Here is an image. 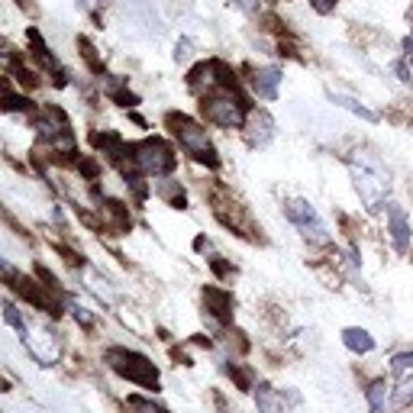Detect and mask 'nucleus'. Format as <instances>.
I'll return each instance as SVG.
<instances>
[{"mask_svg":"<svg viewBox=\"0 0 413 413\" xmlns=\"http://www.w3.org/2000/svg\"><path fill=\"white\" fill-rule=\"evenodd\" d=\"M104 365H107L116 378L136 384L142 394H159L161 390L159 365H155L149 355L136 352V349H126V345H107V349H104Z\"/></svg>","mask_w":413,"mask_h":413,"instance_id":"f257e3e1","label":"nucleus"},{"mask_svg":"<svg viewBox=\"0 0 413 413\" xmlns=\"http://www.w3.org/2000/svg\"><path fill=\"white\" fill-rule=\"evenodd\" d=\"M165 126L178 139V146L184 149V155H191L197 165H207V168H220V152H216L214 139H210L204 123H197L187 113L171 110V113H165Z\"/></svg>","mask_w":413,"mask_h":413,"instance_id":"f03ea898","label":"nucleus"},{"mask_svg":"<svg viewBox=\"0 0 413 413\" xmlns=\"http://www.w3.org/2000/svg\"><path fill=\"white\" fill-rule=\"evenodd\" d=\"M249 113H252V107H249V100H245L236 87H216V91L200 94V116H204L210 126H220V130H242Z\"/></svg>","mask_w":413,"mask_h":413,"instance_id":"7ed1b4c3","label":"nucleus"},{"mask_svg":"<svg viewBox=\"0 0 413 413\" xmlns=\"http://www.w3.org/2000/svg\"><path fill=\"white\" fill-rule=\"evenodd\" d=\"M352 168V178H355V191H359L362 204H365L368 214H378L381 207H388V191H390V178L388 171L381 168V161L368 159V155H355L349 161Z\"/></svg>","mask_w":413,"mask_h":413,"instance_id":"20e7f679","label":"nucleus"},{"mask_svg":"<svg viewBox=\"0 0 413 413\" xmlns=\"http://www.w3.org/2000/svg\"><path fill=\"white\" fill-rule=\"evenodd\" d=\"M130 161L139 175L146 178H168L178 168V152L159 136H146L139 142H130Z\"/></svg>","mask_w":413,"mask_h":413,"instance_id":"39448f33","label":"nucleus"},{"mask_svg":"<svg viewBox=\"0 0 413 413\" xmlns=\"http://www.w3.org/2000/svg\"><path fill=\"white\" fill-rule=\"evenodd\" d=\"M284 216L297 226L304 239H310V242H316V245L329 242V230H326V223L320 220V214L314 210V204H307V200H300V197L284 200Z\"/></svg>","mask_w":413,"mask_h":413,"instance_id":"423d86ee","label":"nucleus"},{"mask_svg":"<svg viewBox=\"0 0 413 413\" xmlns=\"http://www.w3.org/2000/svg\"><path fill=\"white\" fill-rule=\"evenodd\" d=\"M200 297H204V310L210 320L220 323V326H230L233 316H236V300H233V294L226 291V288L207 284L204 291H200Z\"/></svg>","mask_w":413,"mask_h":413,"instance_id":"0eeeda50","label":"nucleus"},{"mask_svg":"<svg viewBox=\"0 0 413 413\" xmlns=\"http://www.w3.org/2000/svg\"><path fill=\"white\" fill-rule=\"evenodd\" d=\"M242 132H245V142H249L252 149H265L268 142L275 139L278 123L268 110H252L249 120H245V126H242Z\"/></svg>","mask_w":413,"mask_h":413,"instance_id":"6e6552de","label":"nucleus"},{"mask_svg":"<svg viewBox=\"0 0 413 413\" xmlns=\"http://www.w3.org/2000/svg\"><path fill=\"white\" fill-rule=\"evenodd\" d=\"M220 368H223V375L233 381V388H236L239 394H252L255 384H259V375H255V368L249 365V362H242V359H223Z\"/></svg>","mask_w":413,"mask_h":413,"instance_id":"1a4fd4ad","label":"nucleus"},{"mask_svg":"<svg viewBox=\"0 0 413 413\" xmlns=\"http://www.w3.org/2000/svg\"><path fill=\"white\" fill-rule=\"evenodd\" d=\"M388 233H390V242H394V249H397L400 255L410 249V220H407L404 207L400 204H388Z\"/></svg>","mask_w":413,"mask_h":413,"instance_id":"9d476101","label":"nucleus"},{"mask_svg":"<svg viewBox=\"0 0 413 413\" xmlns=\"http://www.w3.org/2000/svg\"><path fill=\"white\" fill-rule=\"evenodd\" d=\"M249 87L259 100H275L278 87H281V68L275 65H265V68H255L252 78H249Z\"/></svg>","mask_w":413,"mask_h":413,"instance_id":"9b49d317","label":"nucleus"},{"mask_svg":"<svg viewBox=\"0 0 413 413\" xmlns=\"http://www.w3.org/2000/svg\"><path fill=\"white\" fill-rule=\"evenodd\" d=\"M252 397H255V410L259 413H288L291 410L288 400H284V394H281V388H275V384H268V381L255 384Z\"/></svg>","mask_w":413,"mask_h":413,"instance_id":"f8f14e48","label":"nucleus"},{"mask_svg":"<svg viewBox=\"0 0 413 413\" xmlns=\"http://www.w3.org/2000/svg\"><path fill=\"white\" fill-rule=\"evenodd\" d=\"M343 345L352 355H359V359H362V355L375 352V336H371L365 326H345L343 329Z\"/></svg>","mask_w":413,"mask_h":413,"instance_id":"ddd939ff","label":"nucleus"},{"mask_svg":"<svg viewBox=\"0 0 413 413\" xmlns=\"http://www.w3.org/2000/svg\"><path fill=\"white\" fill-rule=\"evenodd\" d=\"M365 400H368V410L371 413H388V400H390V388L384 378H375V381H368L365 388Z\"/></svg>","mask_w":413,"mask_h":413,"instance_id":"4468645a","label":"nucleus"},{"mask_svg":"<svg viewBox=\"0 0 413 413\" xmlns=\"http://www.w3.org/2000/svg\"><path fill=\"white\" fill-rule=\"evenodd\" d=\"M0 314H4V323H7L10 329H16L20 343H30V326H26V316H23V310H20L13 300H0Z\"/></svg>","mask_w":413,"mask_h":413,"instance_id":"2eb2a0df","label":"nucleus"},{"mask_svg":"<svg viewBox=\"0 0 413 413\" xmlns=\"http://www.w3.org/2000/svg\"><path fill=\"white\" fill-rule=\"evenodd\" d=\"M326 97L333 100L336 107L349 110V113L362 116V120H368V123H378V113H375V110H368L365 104H359V100H355V97H345V94H336V91H326Z\"/></svg>","mask_w":413,"mask_h":413,"instance_id":"dca6fc26","label":"nucleus"},{"mask_svg":"<svg viewBox=\"0 0 413 413\" xmlns=\"http://www.w3.org/2000/svg\"><path fill=\"white\" fill-rule=\"evenodd\" d=\"M0 113H32V100L26 94L4 91L0 94Z\"/></svg>","mask_w":413,"mask_h":413,"instance_id":"f3484780","label":"nucleus"},{"mask_svg":"<svg viewBox=\"0 0 413 413\" xmlns=\"http://www.w3.org/2000/svg\"><path fill=\"white\" fill-rule=\"evenodd\" d=\"M155 194H159L161 200L168 207H178V210H184L187 207V197H184V191H181V181H161V184H155Z\"/></svg>","mask_w":413,"mask_h":413,"instance_id":"a211bd4d","label":"nucleus"},{"mask_svg":"<svg viewBox=\"0 0 413 413\" xmlns=\"http://www.w3.org/2000/svg\"><path fill=\"white\" fill-rule=\"evenodd\" d=\"M388 368H390V375L400 378V381L413 378V349H407V352H397V355H390Z\"/></svg>","mask_w":413,"mask_h":413,"instance_id":"6ab92c4d","label":"nucleus"},{"mask_svg":"<svg viewBox=\"0 0 413 413\" xmlns=\"http://www.w3.org/2000/svg\"><path fill=\"white\" fill-rule=\"evenodd\" d=\"M78 171L87 178V181H100V175H104V165H100L94 155H78Z\"/></svg>","mask_w":413,"mask_h":413,"instance_id":"aec40b11","label":"nucleus"},{"mask_svg":"<svg viewBox=\"0 0 413 413\" xmlns=\"http://www.w3.org/2000/svg\"><path fill=\"white\" fill-rule=\"evenodd\" d=\"M65 307H68V310H71V316H75V323H78V326L85 329V333H94V326H97V320H94V316L87 314L85 307H81V304H75V300H71V297L65 300Z\"/></svg>","mask_w":413,"mask_h":413,"instance_id":"412c9836","label":"nucleus"},{"mask_svg":"<svg viewBox=\"0 0 413 413\" xmlns=\"http://www.w3.org/2000/svg\"><path fill=\"white\" fill-rule=\"evenodd\" d=\"M207 261H210V268H214V271H216L220 278H233V275H236V268L226 265V261H220V255H210Z\"/></svg>","mask_w":413,"mask_h":413,"instance_id":"4be33fe9","label":"nucleus"},{"mask_svg":"<svg viewBox=\"0 0 413 413\" xmlns=\"http://www.w3.org/2000/svg\"><path fill=\"white\" fill-rule=\"evenodd\" d=\"M78 46L85 49V58H87V65H91L94 71H100V61H97V55H94V46L87 42V39H78Z\"/></svg>","mask_w":413,"mask_h":413,"instance_id":"5701e85b","label":"nucleus"},{"mask_svg":"<svg viewBox=\"0 0 413 413\" xmlns=\"http://www.w3.org/2000/svg\"><path fill=\"white\" fill-rule=\"evenodd\" d=\"M210 400H214V404H216V410H220V413H233V407L230 404H226V397H223V390H210Z\"/></svg>","mask_w":413,"mask_h":413,"instance_id":"b1692460","label":"nucleus"},{"mask_svg":"<svg viewBox=\"0 0 413 413\" xmlns=\"http://www.w3.org/2000/svg\"><path fill=\"white\" fill-rule=\"evenodd\" d=\"M390 68H394V75H397L404 85H410V81H413V78H410V68H407V61H394Z\"/></svg>","mask_w":413,"mask_h":413,"instance_id":"393cba45","label":"nucleus"},{"mask_svg":"<svg viewBox=\"0 0 413 413\" xmlns=\"http://www.w3.org/2000/svg\"><path fill=\"white\" fill-rule=\"evenodd\" d=\"M191 58V42H187V39H181V42H178V49H175V61H187Z\"/></svg>","mask_w":413,"mask_h":413,"instance_id":"a878e982","label":"nucleus"},{"mask_svg":"<svg viewBox=\"0 0 413 413\" xmlns=\"http://www.w3.org/2000/svg\"><path fill=\"white\" fill-rule=\"evenodd\" d=\"M310 4H314V10H316V13H333L339 0H310Z\"/></svg>","mask_w":413,"mask_h":413,"instance_id":"bb28decb","label":"nucleus"},{"mask_svg":"<svg viewBox=\"0 0 413 413\" xmlns=\"http://www.w3.org/2000/svg\"><path fill=\"white\" fill-rule=\"evenodd\" d=\"M194 249H197V252H210V239L197 236V239H194Z\"/></svg>","mask_w":413,"mask_h":413,"instance_id":"cd10ccee","label":"nucleus"},{"mask_svg":"<svg viewBox=\"0 0 413 413\" xmlns=\"http://www.w3.org/2000/svg\"><path fill=\"white\" fill-rule=\"evenodd\" d=\"M236 4L245 10V13H259V7H255V0H236Z\"/></svg>","mask_w":413,"mask_h":413,"instance_id":"c85d7f7f","label":"nucleus"},{"mask_svg":"<svg viewBox=\"0 0 413 413\" xmlns=\"http://www.w3.org/2000/svg\"><path fill=\"white\" fill-rule=\"evenodd\" d=\"M404 52H407V58L413 61V36H407V39H404Z\"/></svg>","mask_w":413,"mask_h":413,"instance_id":"c756f323","label":"nucleus"},{"mask_svg":"<svg viewBox=\"0 0 413 413\" xmlns=\"http://www.w3.org/2000/svg\"><path fill=\"white\" fill-rule=\"evenodd\" d=\"M7 390H13V384H10V381H7V378L0 375V394H7Z\"/></svg>","mask_w":413,"mask_h":413,"instance_id":"7c9ffc66","label":"nucleus"},{"mask_svg":"<svg viewBox=\"0 0 413 413\" xmlns=\"http://www.w3.org/2000/svg\"><path fill=\"white\" fill-rule=\"evenodd\" d=\"M155 413H171L168 407H161V404H155Z\"/></svg>","mask_w":413,"mask_h":413,"instance_id":"2f4dec72","label":"nucleus"},{"mask_svg":"<svg viewBox=\"0 0 413 413\" xmlns=\"http://www.w3.org/2000/svg\"><path fill=\"white\" fill-rule=\"evenodd\" d=\"M100 0H85V7H97Z\"/></svg>","mask_w":413,"mask_h":413,"instance_id":"473e14b6","label":"nucleus"},{"mask_svg":"<svg viewBox=\"0 0 413 413\" xmlns=\"http://www.w3.org/2000/svg\"><path fill=\"white\" fill-rule=\"evenodd\" d=\"M0 413H4V410H0Z\"/></svg>","mask_w":413,"mask_h":413,"instance_id":"72a5a7b5","label":"nucleus"}]
</instances>
